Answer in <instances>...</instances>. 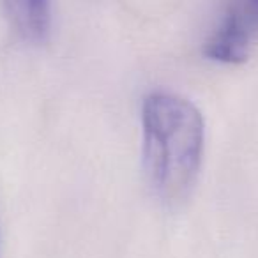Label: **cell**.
Here are the masks:
<instances>
[{
    "instance_id": "obj_1",
    "label": "cell",
    "mask_w": 258,
    "mask_h": 258,
    "mask_svg": "<svg viewBox=\"0 0 258 258\" xmlns=\"http://www.w3.org/2000/svg\"><path fill=\"white\" fill-rule=\"evenodd\" d=\"M144 165L154 193L166 204L189 195L204 152V118L191 101L152 92L142 106Z\"/></svg>"
},
{
    "instance_id": "obj_2",
    "label": "cell",
    "mask_w": 258,
    "mask_h": 258,
    "mask_svg": "<svg viewBox=\"0 0 258 258\" xmlns=\"http://www.w3.org/2000/svg\"><path fill=\"white\" fill-rule=\"evenodd\" d=\"M256 29V23L247 13L244 2H237L226 11L221 25L207 41L205 55L212 60L226 64L244 62L247 58L251 37Z\"/></svg>"
},
{
    "instance_id": "obj_3",
    "label": "cell",
    "mask_w": 258,
    "mask_h": 258,
    "mask_svg": "<svg viewBox=\"0 0 258 258\" xmlns=\"http://www.w3.org/2000/svg\"><path fill=\"white\" fill-rule=\"evenodd\" d=\"M11 29L27 43H43L50 32V0H2Z\"/></svg>"
},
{
    "instance_id": "obj_4",
    "label": "cell",
    "mask_w": 258,
    "mask_h": 258,
    "mask_svg": "<svg viewBox=\"0 0 258 258\" xmlns=\"http://www.w3.org/2000/svg\"><path fill=\"white\" fill-rule=\"evenodd\" d=\"M244 6L247 8V11H249V15L254 18V22H256L258 25V0H242Z\"/></svg>"
}]
</instances>
